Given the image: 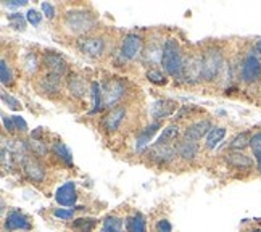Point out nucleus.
<instances>
[{
	"mask_svg": "<svg viewBox=\"0 0 261 232\" xmlns=\"http://www.w3.org/2000/svg\"><path fill=\"white\" fill-rule=\"evenodd\" d=\"M63 26L74 36H89L97 26V18L86 8H73L63 15Z\"/></svg>",
	"mask_w": 261,
	"mask_h": 232,
	"instance_id": "1",
	"label": "nucleus"
},
{
	"mask_svg": "<svg viewBox=\"0 0 261 232\" xmlns=\"http://www.w3.org/2000/svg\"><path fill=\"white\" fill-rule=\"evenodd\" d=\"M182 65H184V57L177 40L166 39L163 45V55H162V66L165 69V73L174 79H182Z\"/></svg>",
	"mask_w": 261,
	"mask_h": 232,
	"instance_id": "2",
	"label": "nucleus"
},
{
	"mask_svg": "<svg viewBox=\"0 0 261 232\" xmlns=\"http://www.w3.org/2000/svg\"><path fill=\"white\" fill-rule=\"evenodd\" d=\"M224 69V55L218 47H208L203 52V81L212 83Z\"/></svg>",
	"mask_w": 261,
	"mask_h": 232,
	"instance_id": "3",
	"label": "nucleus"
},
{
	"mask_svg": "<svg viewBox=\"0 0 261 232\" xmlns=\"http://www.w3.org/2000/svg\"><path fill=\"white\" fill-rule=\"evenodd\" d=\"M127 94V86L123 79L119 78H110L103 81L102 86V98H103V107L105 108H115Z\"/></svg>",
	"mask_w": 261,
	"mask_h": 232,
	"instance_id": "4",
	"label": "nucleus"
},
{
	"mask_svg": "<svg viewBox=\"0 0 261 232\" xmlns=\"http://www.w3.org/2000/svg\"><path fill=\"white\" fill-rule=\"evenodd\" d=\"M182 79L187 84H198L203 81V54H189L184 57Z\"/></svg>",
	"mask_w": 261,
	"mask_h": 232,
	"instance_id": "5",
	"label": "nucleus"
},
{
	"mask_svg": "<svg viewBox=\"0 0 261 232\" xmlns=\"http://www.w3.org/2000/svg\"><path fill=\"white\" fill-rule=\"evenodd\" d=\"M239 76L245 84H255L261 79V58L256 52H248L239 66Z\"/></svg>",
	"mask_w": 261,
	"mask_h": 232,
	"instance_id": "6",
	"label": "nucleus"
},
{
	"mask_svg": "<svg viewBox=\"0 0 261 232\" xmlns=\"http://www.w3.org/2000/svg\"><path fill=\"white\" fill-rule=\"evenodd\" d=\"M77 48H79V52L89 58H98L105 54L107 40L102 36L89 34V36H84L77 40Z\"/></svg>",
	"mask_w": 261,
	"mask_h": 232,
	"instance_id": "7",
	"label": "nucleus"
},
{
	"mask_svg": "<svg viewBox=\"0 0 261 232\" xmlns=\"http://www.w3.org/2000/svg\"><path fill=\"white\" fill-rule=\"evenodd\" d=\"M144 52V40L140 36L129 33L124 36L123 44H121V57L124 60H136Z\"/></svg>",
	"mask_w": 261,
	"mask_h": 232,
	"instance_id": "8",
	"label": "nucleus"
},
{
	"mask_svg": "<svg viewBox=\"0 0 261 232\" xmlns=\"http://www.w3.org/2000/svg\"><path fill=\"white\" fill-rule=\"evenodd\" d=\"M150 161H153L156 165H166L169 161L176 158V148L171 144H153L147 152Z\"/></svg>",
	"mask_w": 261,
	"mask_h": 232,
	"instance_id": "9",
	"label": "nucleus"
},
{
	"mask_svg": "<svg viewBox=\"0 0 261 232\" xmlns=\"http://www.w3.org/2000/svg\"><path fill=\"white\" fill-rule=\"evenodd\" d=\"M4 227L5 230H10V232H15V230H31L33 224L29 218L23 213L21 210H12L8 211V215L5 216V221H4Z\"/></svg>",
	"mask_w": 261,
	"mask_h": 232,
	"instance_id": "10",
	"label": "nucleus"
},
{
	"mask_svg": "<svg viewBox=\"0 0 261 232\" xmlns=\"http://www.w3.org/2000/svg\"><path fill=\"white\" fill-rule=\"evenodd\" d=\"M23 171H24L26 177L31 181V183L41 184L45 181V168H44V165L41 163V160H39L37 157L29 155L26 158V161L23 163Z\"/></svg>",
	"mask_w": 261,
	"mask_h": 232,
	"instance_id": "11",
	"label": "nucleus"
},
{
	"mask_svg": "<svg viewBox=\"0 0 261 232\" xmlns=\"http://www.w3.org/2000/svg\"><path fill=\"white\" fill-rule=\"evenodd\" d=\"M127 116V108L126 105H118L112 108L103 118V127L108 133H116V131L123 126Z\"/></svg>",
	"mask_w": 261,
	"mask_h": 232,
	"instance_id": "12",
	"label": "nucleus"
},
{
	"mask_svg": "<svg viewBox=\"0 0 261 232\" xmlns=\"http://www.w3.org/2000/svg\"><path fill=\"white\" fill-rule=\"evenodd\" d=\"M177 110V102L171 98H160L150 108V115H152L153 121H163L165 118L171 116Z\"/></svg>",
	"mask_w": 261,
	"mask_h": 232,
	"instance_id": "13",
	"label": "nucleus"
},
{
	"mask_svg": "<svg viewBox=\"0 0 261 232\" xmlns=\"http://www.w3.org/2000/svg\"><path fill=\"white\" fill-rule=\"evenodd\" d=\"M42 65L45 66L47 73H52V74L62 76V78L68 71V65L63 60V57L55 52H45L42 57Z\"/></svg>",
	"mask_w": 261,
	"mask_h": 232,
	"instance_id": "14",
	"label": "nucleus"
},
{
	"mask_svg": "<svg viewBox=\"0 0 261 232\" xmlns=\"http://www.w3.org/2000/svg\"><path fill=\"white\" fill-rule=\"evenodd\" d=\"M224 161L230 168L239 171H250L253 168V160L244 152H239V150H229L224 155Z\"/></svg>",
	"mask_w": 261,
	"mask_h": 232,
	"instance_id": "15",
	"label": "nucleus"
},
{
	"mask_svg": "<svg viewBox=\"0 0 261 232\" xmlns=\"http://www.w3.org/2000/svg\"><path fill=\"white\" fill-rule=\"evenodd\" d=\"M39 89L44 95L54 97L62 92V76H57L52 73H45L39 79Z\"/></svg>",
	"mask_w": 261,
	"mask_h": 232,
	"instance_id": "16",
	"label": "nucleus"
},
{
	"mask_svg": "<svg viewBox=\"0 0 261 232\" xmlns=\"http://www.w3.org/2000/svg\"><path fill=\"white\" fill-rule=\"evenodd\" d=\"M213 129V124L210 119H200V121H195V123L189 124L184 131V137L186 139H190V140H195L198 142L200 139L205 137L210 134V131Z\"/></svg>",
	"mask_w": 261,
	"mask_h": 232,
	"instance_id": "17",
	"label": "nucleus"
},
{
	"mask_svg": "<svg viewBox=\"0 0 261 232\" xmlns=\"http://www.w3.org/2000/svg\"><path fill=\"white\" fill-rule=\"evenodd\" d=\"M174 148H176V153L177 157H180L184 161H192L197 158L198 155V150H200V145L195 140H190V139H179L177 142L174 144Z\"/></svg>",
	"mask_w": 261,
	"mask_h": 232,
	"instance_id": "18",
	"label": "nucleus"
},
{
	"mask_svg": "<svg viewBox=\"0 0 261 232\" xmlns=\"http://www.w3.org/2000/svg\"><path fill=\"white\" fill-rule=\"evenodd\" d=\"M55 200H57V203L62 205V207H74L76 205L77 192H76V184L73 183V181H69V183L63 184L57 190Z\"/></svg>",
	"mask_w": 261,
	"mask_h": 232,
	"instance_id": "19",
	"label": "nucleus"
},
{
	"mask_svg": "<svg viewBox=\"0 0 261 232\" xmlns=\"http://www.w3.org/2000/svg\"><path fill=\"white\" fill-rule=\"evenodd\" d=\"M163 45H165L163 40H158V39H152V40H150V44L147 45V48L142 52V57H144L145 62L150 63V65L162 63Z\"/></svg>",
	"mask_w": 261,
	"mask_h": 232,
	"instance_id": "20",
	"label": "nucleus"
},
{
	"mask_svg": "<svg viewBox=\"0 0 261 232\" xmlns=\"http://www.w3.org/2000/svg\"><path fill=\"white\" fill-rule=\"evenodd\" d=\"M66 89L71 97L83 98L86 95V83L79 74H71L66 81Z\"/></svg>",
	"mask_w": 261,
	"mask_h": 232,
	"instance_id": "21",
	"label": "nucleus"
},
{
	"mask_svg": "<svg viewBox=\"0 0 261 232\" xmlns=\"http://www.w3.org/2000/svg\"><path fill=\"white\" fill-rule=\"evenodd\" d=\"M160 127H162V123H158V121H153L152 124H148V126L142 131V133L139 134V137H137V145H136V150H137V152H142V150L147 147L148 140L156 134V131H158Z\"/></svg>",
	"mask_w": 261,
	"mask_h": 232,
	"instance_id": "22",
	"label": "nucleus"
},
{
	"mask_svg": "<svg viewBox=\"0 0 261 232\" xmlns=\"http://www.w3.org/2000/svg\"><path fill=\"white\" fill-rule=\"evenodd\" d=\"M126 230L127 232H147L145 218L140 213H134L126 218Z\"/></svg>",
	"mask_w": 261,
	"mask_h": 232,
	"instance_id": "23",
	"label": "nucleus"
},
{
	"mask_svg": "<svg viewBox=\"0 0 261 232\" xmlns=\"http://www.w3.org/2000/svg\"><path fill=\"white\" fill-rule=\"evenodd\" d=\"M52 150L66 166H73V155H71V152H69V148L62 142V140H57V142H54Z\"/></svg>",
	"mask_w": 261,
	"mask_h": 232,
	"instance_id": "24",
	"label": "nucleus"
},
{
	"mask_svg": "<svg viewBox=\"0 0 261 232\" xmlns=\"http://www.w3.org/2000/svg\"><path fill=\"white\" fill-rule=\"evenodd\" d=\"M39 66H41V60H39L37 54L36 52H28L24 55V60H23V68L28 74H36L39 71Z\"/></svg>",
	"mask_w": 261,
	"mask_h": 232,
	"instance_id": "25",
	"label": "nucleus"
},
{
	"mask_svg": "<svg viewBox=\"0 0 261 232\" xmlns=\"http://www.w3.org/2000/svg\"><path fill=\"white\" fill-rule=\"evenodd\" d=\"M250 140H252V134H250L248 131H244V133L237 134L232 140H230L229 148H230V150H239V152H242L244 148L250 147Z\"/></svg>",
	"mask_w": 261,
	"mask_h": 232,
	"instance_id": "26",
	"label": "nucleus"
},
{
	"mask_svg": "<svg viewBox=\"0 0 261 232\" xmlns=\"http://www.w3.org/2000/svg\"><path fill=\"white\" fill-rule=\"evenodd\" d=\"M177 137H179V126L177 124H169L163 131V134L158 137V140L155 144H171V142H176Z\"/></svg>",
	"mask_w": 261,
	"mask_h": 232,
	"instance_id": "27",
	"label": "nucleus"
},
{
	"mask_svg": "<svg viewBox=\"0 0 261 232\" xmlns=\"http://www.w3.org/2000/svg\"><path fill=\"white\" fill-rule=\"evenodd\" d=\"M224 136H226L224 127H213L212 131H210V134L206 136V148L213 150L221 140L224 139Z\"/></svg>",
	"mask_w": 261,
	"mask_h": 232,
	"instance_id": "28",
	"label": "nucleus"
},
{
	"mask_svg": "<svg viewBox=\"0 0 261 232\" xmlns=\"http://www.w3.org/2000/svg\"><path fill=\"white\" fill-rule=\"evenodd\" d=\"M98 221L95 218H77L73 223V229L77 232H92L95 229Z\"/></svg>",
	"mask_w": 261,
	"mask_h": 232,
	"instance_id": "29",
	"label": "nucleus"
},
{
	"mask_svg": "<svg viewBox=\"0 0 261 232\" xmlns=\"http://www.w3.org/2000/svg\"><path fill=\"white\" fill-rule=\"evenodd\" d=\"M0 79H2L4 86H10L13 83V69L10 66V63H7L5 57H2V60H0Z\"/></svg>",
	"mask_w": 261,
	"mask_h": 232,
	"instance_id": "30",
	"label": "nucleus"
},
{
	"mask_svg": "<svg viewBox=\"0 0 261 232\" xmlns=\"http://www.w3.org/2000/svg\"><path fill=\"white\" fill-rule=\"evenodd\" d=\"M123 229V219L116 216H108L103 221V227L100 232H121Z\"/></svg>",
	"mask_w": 261,
	"mask_h": 232,
	"instance_id": "31",
	"label": "nucleus"
},
{
	"mask_svg": "<svg viewBox=\"0 0 261 232\" xmlns=\"http://www.w3.org/2000/svg\"><path fill=\"white\" fill-rule=\"evenodd\" d=\"M147 79L152 84H156V86H165L168 83L166 74L162 71V69H158V68H150L148 71H147Z\"/></svg>",
	"mask_w": 261,
	"mask_h": 232,
	"instance_id": "32",
	"label": "nucleus"
},
{
	"mask_svg": "<svg viewBox=\"0 0 261 232\" xmlns=\"http://www.w3.org/2000/svg\"><path fill=\"white\" fill-rule=\"evenodd\" d=\"M92 95H94V108L90 110V113H98L103 108V98H102V87L98 86V83H92Z\"/></svg>",
	"mask_w": 261,
	"mask_h": 232,
	"instance_id": "33",
	"label": "nucleus"
},
{
	"mask_svg": "<svg viewBox=\"0 0 261 232\" xmlns=\"http://www.w3.org/2000/svg\"><path fill=\"white\" fill-rule=\"evenodd\" d=\"M29 150L37 157V158H42L47 155L48 148H47V144L44 142L42 139H31V142H29Z\"/></svg>",
	"mask_w": 261,
	"mask_h": 232,
	"instance_id": "34",
	"label": "nucleus"
},
{
	"mask_svg": "<svg viewBox=\"0 0 261 232\" xmlns=\"http://www.w3.org/2000/svg\"><path fill=\"white\" fill-rule=\"evenodd\" d=\"M8 23L12 24V28H15L16 31H24L26 29V19L23 15H19V13L8 15Z\"/></svg>",
	"mask_w": 261,
	"mask_h": 232,
	"instance_id": "35",
	"label": "nucleus"
},
{
	"mask_svg": "<svg viewBox=\"0 0 261 232\" xmlns=\"http://www.w3.org/2000/svg\"><path fill=\"white\" fill-rule=\"evenodd\" d=\"M13 163H15V157H13V153L10 152L8 148L2 147V168H4L5 171H10V169L13 168Z\"/></svg>",
	"mask_w": 261,
	"mask_h": 232,
	"instance_id": "36",
	"label": "nucleus"
},
{
	"mask_svg": "<svg viewBox=\"0 0 261 232\" xmlns=\"http://www.w3.org/2000/svg\"><path fill=\"white\" fill-rule=\"evenodd\" d=\"M77 208H71V210H65V208H58L54 211V215L60 219H63V221H69V219H73L74 218V211Z\"/></svg>",
	"mask_w": 261,
	"mask_h": 232,
	"instance_id": "37",
	"label": "nucleus"
},
{
	"mask_svg": "<svg viewBox=\"0 0 261 232\" xmlns=\"http://www.w3.org/2000/svg\"><path fill=\"white\" fill-rule=\"evenodd\" d=\"M2 100H4V102H5L10 108L15 110V112H18V110H21V104H19L16 98H13L12 95H7V92H2Z\"/></svg>",
	"mask_w": 261,
	"mask_h": 232,
	"instance_id": "38",
	"label": "nucleus"
},
{
	"mask_svg": "<svg viewBox=\"0 0 261 232\" xmlns=\"http://www.w3.org/2000/svg\"><path fill=\"white\" fill-rule=\"evenodd\" d=\"M28 21L31 23V24H34V26H37L39 23H41V19H42V15L37 12V10H29L28 12Z\"/></svg>",
	"mask_w": 261,
	"mask_h": 232,
	"instance_id": "39",
	"label": "nucleus"
},
{
	"mask_svg": "<svg viewBox=\"0 0 261 232\" xmlns=\"http://www.w3.org/2000/svg\"><path fill=\"white\" fill-rule=\"evenodd\" d=\"M173 226L168 219H160L156 223V232H171Z\"/></svg>",
	"mask_w": 261,
	"mask_h": 232,
	"instance_id": "40",
	"label": "nucleus"
},
{
	"mask_svg": "<svg viewBox=\"0 0 261 232\" xmlns=\"http://www.w3.org/2000/svg\"><path fill=\"white\" fill-rule=\"evenodd\" d=\"M2 119H4V126H5V129L8 131L10 134H13L15 131H16V126H15L13 118H8L7 115H2Z\"/></svg>",
	"mask_w": 261,
	"mask_h": 232,
	"instance_id": "41",
	"label": "nucleus"
},
{
	"mask_svg": "<svg viewBox=\"0 0 261 232\" xmlns=\"http://www.w3.org/2000/svg\"><path fill=\"white\" fill-rule=\"evenodd\" d=\"M250 147H252L253 152H256V150H261V131L252 136V140H250Z\"/></svg>",
	"mask_w": 261,
	"mask_h": 232,
	"instance_id": "42",
	"label": "nucleus"
},
{
	"mask_svg": "<svg viewBox=\"0 0 261 232\" xmlns=\"http://www.w3.org/2000/svg\"><path fill=\"white\" fill-rule=\"evenodd\" d=\"M13 121H15V126L19 133H26L28 131V124L24 123V119L21 116H13Z\"/></svg>",
	"mask_w": 261,
	"mask_h": 232,
	"instance_id": "43",
	"label": "nucleus"
},
{
	"mask_svg": "<svg viewBox=\"0 0 261 232\" xmlns=\"http://www.w3.org/2000/svg\"><path fill=\"white\" fill-rule=\"evenodd\" d=\"M42 10H44V13H45V16H47V18H54L55 10H54V7L50 5L48 2H42Z\"/></svg>",
	"mask_w": 261,
	"mask_h": 232,
	"instance_id": "44",
	"label": "nucleus"
},
{
	"mask_svg": "<svg viewBox=\"0 0 261 232\" xmlns=\"http://www.w3.org/2000/svg\"><path fill=\"white\" fill-rule=\"evenodd\" d=\"M8 8H16V7H23L26 5V0H13V2H7L5 4Z\"/></svg>",
	"mask_w": 261,
	"mask_h": 232,
	"instance_id": "45",
	"label": "nucleus"
},
{
	"mask_svg": "<svg viewBox=\"0 0 261 232\" xmlns=\"http://www.w3.org/2000/svg\"><path fill=\"white\" fill-rule=\"evenodd\" d=\"M253 157H255V163H256L258 173H261V150H256V152H253Z\"/></svg>",
	"mask_w": 261,
	"mask_h": 232,
	"instance_id": "46",
	"label": "nucleus"
},
{
	"mask_svg": "<svg viewBox=\"0 0 261 232\" xmlns=\"http://www.w3.org/2000/svg\"><path fill=\"white\" fill-rule=\"evenodd\" d=\"M252 232H261V227H255V229H252Z\"/></svg>",
	"mask_w": 261,
	"mask_h": 232,
	"instance_id": "47",
	"label": "nucleus"
},
{
	"mask_svg": "<svg viewBox=\"0 0 261 232\" xmlns=\"http://www.w3.org/2000/svg\"><path fill=\"white\" fill-rule=\"evenodd\" d=\"M121 232H123V230H121Z\"/></svg>",
	"mask_w": 261,
	"mask_h": 232,
	"instance_id": "48",
	"label": "nucleus"
}]
</instances>
